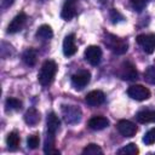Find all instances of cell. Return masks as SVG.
<instances>
[{
    "mask_svg": "<svg viewBox=\"0 0 155 155\" xmlns=\"http://www.w3.org/2000/svg\"><path fill=\"white\" fill-rule=\"evenodd\" d=\"M57 73V64L54 61L47 59L42 63L40 71L38 74V80L42 86H48L52 84Z\"/></svg>",
    "mask_w": 155,
    "mask_h": 155,
    "instance_id": "1",
    "label": "cell"
},
{
    "mask_svg": "<svg viewBox=\"0 0 155 155\" xmlns=\"http://www.w3.org/2000/svg\"><path fill=\"white\" fill-rule=\"evenodd\" d=\"M104 44L111 52H114L116 54H124L128 50V44H127L126 40L121 39V38H119L114 34H110V33L105 34Z\"/></svg>",
    "mask_w": 155,
    "mask_h": 155,
    "instance_id": "2",
    "label": "cell"
},
{
    "mask_svg": "<svg viewBox=\"0 0 155 155\" xmlns=\"http://www.w3.org/2000/svg\"><path fill=\"white\" fill-rule=\"evenodd\" d=\"M81 110L75 105H63L62 107V116L67 124L74 125L81 120Z\"/></svg>",
    "mask_w": 155,
    "mask_h": 155,
    "instance_id": "3",
    "label": "cell"
},
{
    "mask_svg": "<svg viewBox=\"0 0 155 155\" xmlns=\"http://www.w3.org/2000/svg\"><path fill=\"white\" fill-rule=\"evenodd\" d=\"M137 42L145 53H153L155 51V35L140 34L137 36Z\"/></svg>",
    "mask_w": 155,
    "mask_h": 155,
    "instance_id": "4",
    "label": "cell"
},
{
    "mask_svg": "<svg viewBox=\"0 0 155 155\" xmlns=\"http://www.w3.org/2000/svg\"><path fill=\"white\" fill-rule=\"evenodd\" d=\"M91 80V74L88 70H80L71 76V85L75 90H82Z\"/></svg>",
    "mask_w": 155,
    "mask_h": 155,
    "instance_id": "5",
    "label": "cell"
},
{
    "mask_svg": "<svg viewBox=\"0 0 155 155\" xmlns=\"http://www.w3.org/2000/svg\"><path fill=\"white\" fill-rule=\"evenodd\" d=\"M127 94L136 101H145L150 97V91L142 85H132L128 87Z\"/></svg>",
    "mask_w": 155,
    "mask_h": 155,
    "instance_id": "6",
    "label": "cell"
},
{
    "mask_svg": "<svg viewBox=\"0 0 155 155\" xmlns=\"http://www.w3.org/2000/svg\"><path fill=\"white\" fill-rule=\"evenodd\" d=\"M85 59L91 64V65H98L102 59V50L98 46H88L85 50Z\"/></svg>",
    "mask_w": 155,
    "mask_h": 155,
    "instance_id": "7",
    "label": "cell"
},
{
    "mask_svg": "<svg viewBox=\"0 0 155 155\" xmlns=\"http://www.w3.org/2000/svg\"><path fill=\"white\" fill-rule=\"evenodd\" d=\"M116 127H117V131L124 137H133L137 132V126L130 120H120Z\"/></svg>",
    "mask_w": 155,
    "mask_h": 155,
    "instance_id": "8",
    "label": "cell"
},
{
    "mask_svg": "<svg viewBox=\"0 0 155 155\" xmlns=\"http://www.w3.org/2000/svg\"><path fill=\"white\" fill-rule=\"evenodd\" d=\"M76 15V0H65L61 11V17L65 21H70Z\"/></svg>",
    "mask_w": 155,
    "mask_h": 155,
    "instance_id": "9",
    "label": "cell"
},
{
    "mask_svg": "<svg viewBox=\"0 0 155 155\" xmlns=\"http://www.w3.org/2000/svg\"><path fill=\"white\" fill-rule=\"evenodd\" d=\"M25 21H27V15H25L24 12L18 13V15L11 21V23L8 24V27H7V33L15 34V33L19 31V30L23 28Z\"/></svg>",
    "mask_w": 155,
    "mask_h": 155,
    "instance_id": "10",
    "label": "cell"
},
{
    "mask_svg": "<svg viewBox=\"0 0 155 155\" xmlns=\"http://www.w3.org/2000/svg\"><path fill=\"white\" fill-rule=\"evenodd\" d=\"M86 103L91 107H97V105H101L102 103H104L105 101V96L102 91L99 90H94V91H91L86 94V98H85Z\"/></svg>",
    "mask_w": 155,
    "mask_h": 155,
    "instance_id": "11",
    "label": "cell"
},
{
    "mask_svg": "<svg viewBox=\"0 0 155 155\" xmlns=\"http://www.w3.org/2000/svg\"><path fill=\"white\" fill-rule=\"evenodd\" d=\"M76 44H75V35L74 34H69L64 38L63 40V53L67 57H70L73 54H75L76 52Z\"/></svg>",
    "mask_w": 155,
    "mask_h": 155,
    "instance_id": "12",
    "label": "cell"
},
{
    "mask_svg": "<svg viewBox=\"0 0 155 155\" xmlns=\"http://www.w3.org/2000/svg\"><path fill=\"white\" fill-rule=\"evenodd\" d=\"M120 76L124 79V80H134L137 79L138 76V73L134 68V65L130 62H125L122 65H121V69H120Z\"/></svg>",
    "mask_w": 155,
    "mask_h": 155,
    "instance_id": "13",
    "label": "cell"
},
{
    "mask_svg": "<svg viewBox=\"0 0 155 155\" xmlns=\"http://www.w3.org/2000/svg\"><path fill=\"white\" fill-rule=\"evenodd\" d=\"M59 126H61V121L58 116L54 113H50L47 115V136L56 137V133L59 130Z\"/></svg>",
    "mask_w": 155,
    "mask_h": 155,
    "instance_id": "14",
    "label": "cell"
},
{
    "mask_svg": "<svg viewBox=\"0 0 155 155\" xmlns=\"http://www.w3.org/2000/svg\"><path fill=\"white\" fill-rule=\"evenodd\" d=\"M109 126V120L104 116H93L88 120V127L91 130H94V131H99V130H103L105 127Z\"/></svg>",
    "mask_w": 155,
    "mask_h": 155,
    "instance_id": "15",
    "label": "cell"
},
{
    "mask_svg": "<svg viewBox=\"0 0 155 155\" xmlns=\"http://www.w3.org/2000/svg\"><path fill=\"white\" fill-rule=\"evenodd\" d=\"M24 121L29 126H34L40 121V114L35 108H29L24 114Z\"/></svg>",
    "mask_w": 155,
    "mask_h": 155,
    "instance_id": "16",
    "label": "cell"
},
{
    "mask_svg": "<svg viewBox=\"0 0 155 155\" xmlns=\"http://www.w3.org/2000/svg\"><path fill=\"white\" fill-rule=\"evenodd\" d=\"M137 121L140 124L155 122V110H142L136 115Z\"/></svg>",
    "mask_w": 155,
    "mask_h": 155,
    "instance_id": "17",
    "label": "cell"
},
{
    "mask_svg": "<svg viewBox=\"0 0 155 155\" xmlns=\"http://www.w3.org/2000/svg\"><path fill=\"white\" fill-rule=\"evenodd\" d=\"M52 35H53V31H52L51 27L47 25V24H44V25L39 27L38 30H36V38L40 39V40H44V41L50 40L52 38Z\"/></svg>",
    "mask_w": 155,
    "mask_h": 155,
    "instance_id": "18",
    "label": "cell"
},
{
    "mask_svg": "<svg viewBox=\"0 0 155 155\" xmlns=\"http://www.w3.org/2000/svg\"><path fill=\"white\" fill-rule=\"evenodd\" d=\"M36 58H38V57H36V52H35V50H33V48L25 50V51L23 52V54H22L23 62H24L27 65H30V67L35 65Z\"/></svg>",
    "mask_w": 155,
    "mask_h": 155,
    "instance_id": "19",
    "label": "cell"
},
{
    "mask_svg": "<svg viewBox=\"0 0 155 155\" xmlns=\"http://www.w3.org/2000/svg\"><path fill=\"white\" fill-rule=\"evenodd\" d=\"M6 143H7V147L10 150H16L19 145V136L16 131L13 132H10L7 134V138H6Z\"/></svg>",
    "mask_w": 155,
    "mask_h": 155,
    "instance_id": "20",
    "label": "cell"
},
{
    "mask_svg": "<svg viewBox=\"0 0 155 155\" xmlns=\"http://www.w3.org/2000/svg\"><path fill=\"white\" fill-rule=\"evenodd\" d=\"M138 153H139V149L137 148V145L134 143H130L117 150V154H120V155H137Z\"/></svg>",
    "mask_w": 155,
    "mask_h": 155,
    "instance_id": "21",
    "label": "cell"
},
{
    "mask_svg": "<svg viewBox=\"0 0 155 155\" xmlns=\"http://www.w3.org/2000/svg\"><path fill=\"white\" fill-rule=\"evenodd\" d=\"M5 107H6V110H19L22 108V102L17 98H7L6 102H5Z\"/></svg>",
    "mask_w": 155,
    "mask_h": 155,
    "instance_id": "22",
    "label": "cell"
},
{
    "mask_svg": "<svg viewBox=\"0 0 155 155\" xmlns=\"http://www.w3.org/2000/svg\"><path fill=\"white\" fill-rule=\"evenodd\" d=\"M82 154L84 155H97V154H103V150L97 144L91 143V144H88V145H86L84 148Z\"/></svg>",
    "mask_w": 155,
    "mask_h": 155,
    "instance_id": "23",
    "label": "cell"
},
{
    "mask_svg": "<svg viewBox=\"0 0 155 155\" xmlns=\"http://www.w3.org/2000/svg\"><path fill=\"white\" fill-rule=\"evenodd\" d=\"M144 79L147 82L155 85V65H150L144 71Z\"/></svg>",
    "mask_w": 155,
    "mask_h": 155,
    "instance_id": "24",
    "label": "cell"
},
{
    "mask_svg": "<svg viewBox=\"0 0 155 155\" xmlns=\"http://www.w3.org/2000/svg\"><path fill=\"white\" fill-rule=\"evenodd\" d=\"M143 142H144L147 145H151V144L155 143V127L151 128V130H149V131L144 134Z\"/></svg>",
    "mask_w": 155,
    "mask_h": 155,
    "instance_id": "25",
    "label": "cell"
},
{
    "mask_svg": "<svg viewBox=\"0 0 155 155\" xmlns=\"http://www.w3.org/2000/svg\"><path fill=\"white\" fill-rule=\"evenodd\" d=\"M39 142H40V138L38 134H31L28 137L27 139V144H28V148L30 149H36L38 145H39Z\"/></svg>",
    "mask_w": 155,
    "mask_h": 155,
    "instance_id": "26",
    "label": "cell"
},
{
    "mask_svg": "<svg viewBox=\"0 0 155 155\" xmlns=\"http://www.w3.org/2000/svg\"><path fill=\"white\" fill-rule=\"evenodd\" d=\"M130 1H131L132 7L138 12H140L147 6V2H148V0H130Z\"/></svg>",
    "mask_w": 155,
    "mask_h": 155,
    "instance_id": "27",
    "label": "cell"
},
{
    "mask_svg": "<svg viewBox=\"0 0 155 155\" xmlns=\"http://www.w3.org/2000/svg\"><path fill=\"white\" fill-rule=\"evenodd\" d=\"M110 18H111L113 23H116V22H120V21L124 19L122 15H121L117 10H115V8H111V10H110Z\"/></svg>",
    "mask_w": 155,
    "mask_h": 155,
    "instance_id": "28",
    "label": "cell"
},
{
    "mask_svg": "<svg viewBox=\"0 0 155 155\" xmlns=\"http://www.w3.org/2000/svg\"><path fill=\"white\" fill-rule=\"evenodd\" d=\"M13 2H15V0H0V6H1V8H8L10 6H12L13 5Z\"/></svg>",
    "mask_w": 155,
    "mask_h": 155,
    "instance_id": "29",
    "label": "cell"
}]
</instances>
